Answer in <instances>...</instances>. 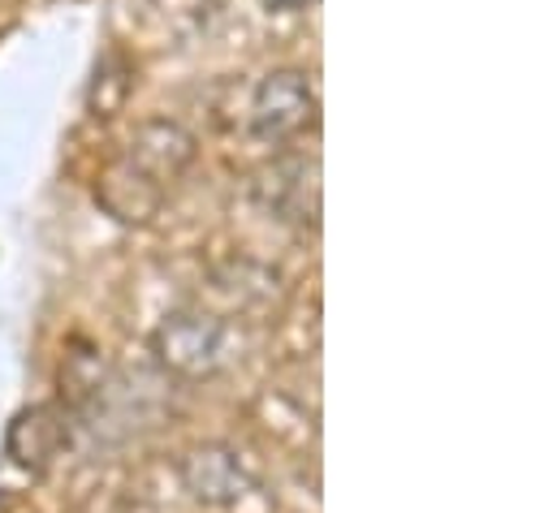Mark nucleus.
Listing matches in <instances>:
<instances>
[{
	"label": "nucleus",
	"instance_id": "nucleus-5",
	"mask_svg": "<svg viewBox=\"0 0 557 513\" xmlns=\"http://www.w3.org/2000/svg\"><path fill=\"white\" fill-rule=\"evenodd\" d=\"M269 4H273V9H302L307 0H269Z\"/></svg>",
	"mask_w": 557,
	"mask_h": 513
},
{
	"label": "nucleus",
	"instance_id": "nucleus-3",
	"mask_svg": "<svg viewBox=\"0 0 557 513\" xmlns=\"http://www.w3.org/2000/svg\"><path fill=\"white\" fill-rule=\"evenodd\" d=\"M70 418L61 405H30L13 418L9 436H4V449L17 466H26L30 475H44L70 445Z\"/></svg>",
	"mask_w": 557,
	"mask_h": 513
},
{
	"label": "nucleus",
	"instance_id": "nucleus-4",
	"mask_svg": "<svg viewBox=\"0 0 557 513\" xmlns=\"http://www.w3.org/2000/svg\"><path fill=\"white\" fill-rule=\"evenodd\" d=\"M311 117V87L302 83V74H273L256 104H251V126L260 138H285Z\"/></svg>",
	"mask_w": 557,
	"mask_h": 513
},
{
	"label": "nucleus",
	"instance_id": "nucleus-1",
	"mask_svg": "<svg viewBox=\"0 0 557 513\" xmlns=\"http://www.w3.org/2000/svg\"><path fill=\"white\" fill-rule=\"evenodd\" d=\"M151 354L164 372H173L182 380H203L230 363V328L216 315L177 311L156 328Z\"/></svg>",
	"mask_w": 557,
	"mask_h": 513
},
{
	"label": "nucleus",
	"instance_id": "nucleus-2",
	"mask_svg": "<svg viewBox=\"0 0 557 513\" xmlns=\"http://www.w3.org/2000/svg\"><path fill=\"white\" fill-rule=\"evenodd\" d=\"M177 475H182V488L190 492V501H199L208 510H230L247 492H256V484H260L251 458L238 453L234 445H199V449H190L182 458Z\"/></svg>",
	"mask_w": 557,
	"mask_h": 513
}]
</instances>
